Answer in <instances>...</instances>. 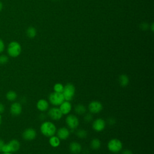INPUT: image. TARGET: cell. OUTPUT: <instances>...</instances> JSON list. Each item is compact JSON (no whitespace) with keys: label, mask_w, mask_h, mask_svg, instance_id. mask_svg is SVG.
<instances>
[{"label":"cell","mask_w":154,"mask_h":154,"mask_svg":"<svg viewBox=\"0 0 154 154\" xmlns=\"http://www.w3.org/2000/svg\"><path fill=\"white\" fill-rule=\"evenodd\" d=\"M56 127L55 125L51 122H45L40 126V131L43 135L46 137H51L56 132Z\"/></svg>","instance_id":"6da1fadb"},{"label":"cell","mask_w":154,"mask_h":154,"mask_svg":"<svg viewBox=\"0 0 154 154\" xmlns=\"http://www.w3.org/2000/svg\"><path fill=\"white\" fill-rule=\"evenodd\" d=\"M22 48L20 45L17 42H11L8 46L7 52L11 57H17L21 53Z\"/></svg>","instance_id":"7a4b0ae2"},{"label":"cell","mask_w":154,"mask_h":154,"mask_svg":"<svg viewBox=\"0 0 154 154\" xmlns=\"http://www.w3.org/2000/svg\"><path fill=\"white\" fill-rule=\"evenodd\" d=\"M75 93V87L71 84L68 83L65 86H64V89L62 92V94L64 96V100L70 101L73 99Z\"/></svg>","instance_id":"3957f363"},{"label":"cell","mask_w":154,"mask_h":154,"mask_svg":"<svg viewBox=\"0 0 154 154\" xmlns=\"http://www.w3.org/2000/svg\"><path fill=\"white\" fill-rule=\"evenodd\" d=\"M20 148V143L17 140H12L8 143L5 144L2 152L4 153H11L17 152Z\"/></svg>","instance_id":"277c9868"},{"label":"cell","mask_w":154,"mask_h":154,"mask_svg":"<svg viewBox=\"0 0 154 154\" xmlns=\"http://www.w3.org/2000/svg\"><path fill=\"white\" fill-rule=\"evenodd\" d=\"M123 144L120 140L114 138L109 141L108 143V150L113 153H117L120 151L122 149Z\"/></svg>","instance_id":"5b68a950"},{"label":"cell","mask_w":154,"mask_h":154,"mask_svg":"<svg viewBox=\"0 0 154 154\" xmlns=\"http://www.w3.org/2000/svg\"><path fill=\"white\" fill-rule=\"evenodd\" d=\"M49 100L51 103L54 105H60L64 101V98L61 93H51L49 96Z\"/></svg>","instance_id":"8992f818"},{"label":"cell","mask_w":154,"mask_h":154,"mask_svg":"<svg viewBox=\"0 0 154 154\" xmlns=\"http://www.w3.org/2000/svg\"><path fill=\"white\" fill-rule=\"evenodd\" d=\"M103 108L102 104L99 101H92L88 105V109L90 113L97 114L102 111Z\"/></svg>","instance_id":"52a82bcc"},{"label":"cell","mask_w":154,"mask_h":154,"mask_svg":"<svg viewBox=\"0 0 154 154\" xmlns=\"http://www.w3.org/2000/svg\"><path fill=\"white\" fill-rule=\"evenodd\" d=\"M66 122L70 129H75L79 125V120L75 115L70 114L66 119Z\"/></svg>","instance_id":"ba28073f"},{"label":"cell","mask_w":154,"mask_h":154,"mask_svg":"<svg viewBox=\"0 0 154 154\" xmlns=\"http://www.w3.org/2000/svg\"><path fill=\"white\" fill-rule=\"evenodd\" d=\"M48 116L51 119L54 120H58L62 117L63 114L59 108L54 107L51 108L49 110Z\"/></svg>","instance_id":"9c48e42d"},{"label":"cell","mask_w":154,"mask_h":154,"mask_svg":"<svg viewBox=\"0 0 154 154\" xmlns=\"http://www.w3.org/2000/svg\"><path fill=\"white\" fill-rule=\"evenodd\" d=\"M106 123L102 119H97L93 123V129L96 132L102 131L105 128Z\"/></svg>","instance_id":"30bf717a"},{"label":"cell","mask_w":154,"mask_h":154,"mask_svg":"<svg viewBox=\"0 0 154 154\" xmlns=\"http://www.w3.org/2000/svg\"><path fill=\"white\" fill-rule=\"evenodd\" d=\"M36 131L34 129L28 128L23 131L22 137L25 140H32L36 137Z\"/></svg>","instance_id":"8fae6325"},{"label":"cell","mask_w":154,"mask_h":154,"mask_svg":"<svg viewBox=\"0 0 154 154\" xmlns=\"http://www.w3.org/2000/svg\"><path fill=\"white\" fill-rule=\"evenodd\" d=\"M57 134L60 140H66L70 135V132L67 128L63 127L58 129Z\"/></svg>","instance_id":"7c38bea8"},{"label":"cell","mask_w":154,"mask_h":154,"mask_svg":"<svg viewBox=\"0 0 154 154\" xmlns=\"http://www.w3.org/2000/svg\"><path fill=\"white\" fill-rule=\"evenodd\" d=\"M22 112V105L19 102L12 103L10 107V112L13 116H19Z\"/></svg>","instance_id":"4fadbf2b"},{"label":"cell","mask_w":154,"mask_h":154,"mask_svg":"<svg viewBox=\"0 0 154 154\" xmlns=\"http://www.w3.org/2000/svg\"><path fill=\"white\" fill-rule=\"evenodd\" d=\"M60 106L59 109L63 114H67L72 109V105L69 101L64 100Z\"/></svg>","instance_id":"5bb4252c"},{"label":"cell","mask_w":154,"mask_h":154,"mask_svg":"<svg viewBox=\"0 0 154 154\" xmlns=\"http://www.w3.org/2000/svg\"><path fill=\"white\" fill-rule=\"evenodd\" d=\"M81 149H82L81 145L76 141L72 142L69 145V150L70 152L73 154H78L80 153L81 151Z\"/></svg>","instance_id":"9a60e30c"},{"label":"cell","mask_w":154,"mask_h":154,"mask_svg":"<svg viewBox=\"0 0 154 154\" xmlns=\"http://www.w3.org/2000/svg\"><path fill=\"white\" fill-rule=\"evenodd\" d=\"M49 103L47 100L45 99H40L37 103V108L41 111H46L48 109Z\"/></svg>","instance_id":"2e32d148"},{"label":"cell","mask_w":154,"mask_h":154,"mask_svg":"<svg viewBox=\"0 0 154 154\" xmlns=\"http://www.w3.org/2000/svg\"><path fill=\"white\" fill-rule=\"evenodd\" d=\"M119 81L120 85L122 87L127 86L129 82V79L128 76L125 74H122L119 76Z\"/></svg>","instance_id":"e0dca14e"},{"label":"cell","mask_w":154,"mask_h":154,"mask_svg":"<svg viewBox=\"0 0 154 154\" xmlns=\"http://www.w3.org/2000/svg\"><path fill=\"white\" fill-rule=\"evenodd\" d=\"M49 142L50 145L52 147H57L59 146V145L60 144V140L57 136L53 135V136L50 137Z\"/></svg>","instance_id":"ac0fdd59"},{"label":"cell","mask_w":154,"mask_h":154,"mask_svg":"<svg viewBox=\"0 0 154 154\" xmlns=\"http://www.w3.org/2000/svg\"><path fill=\"white\" fill-rule=\"evenodd\" d=\"M101 142L98 138H94L91 141L90 146L94 150H97L100 147Z\"/></svg>","instance_id":"d6986e66"},{"label":"cell","mask_w":154,"mask_h":154,"mask_svg":"<svg viewBox=\"0 0 154 154\" xmlns=\"http://www.w3.org/2000/svg\"><path fill=\"white\" fill-rule=\"evenodd\" d=\"M37 34V31L35 29V28L33 26H30L29 28H28V29H26V35L29 38H34Z\"/></svg>","instance_id":"ffe728a7"},{"label":"cell","mask_w":154,"mask_h":154,"mask_svg":"<svg viewBox=\"0 0 154 154\" xmlns=\"http://www.w3.org/2000/svg\"><path fill=\"white\" fill-rule=\"evenodd\" d=\"M75 112L79 115L83 114L84 113H85L86 112V108L84 105H82V104H78V105H76L75 108Z\"/></svg>","instance_id":"44dd1931"},{"label":"cell","mask_w":154,"mask_h":154,"mask_svg":"<svg viewBox=\"0 0 154 154\" xmlns=\"http://www.w3.org/2000/svg\"><path fill=\"white\" fill-rule=\"evenodd\" d=\"M6 97L8 100L13 101L17 97V94L14 91H10L6 94Z\"/></svg>","instance_id":"7402d4cb"},{"label":"cell","mask_w":154,"mask_h":154,"mask_svg":"<svg viewBox=\"0 0 154 154\" xmlns=\"http://www.w3.org/2000/svg\"><path fill=\"white\" fill-rule=\"evenodd\" d=\"M76 135L80 138H85L87 136V132L84 129H79L76 131Z\"/></svg>","instance_id":"603a6c76"},{"label":"cell","mask_w":154,"mask_h":154,"mask_svg":"<svg viewBox=\"0 0 154 154\" xmlns=\"http://www.w3.org/2000/svg\"><path fill=\"white\" fill-rule=\"evenodd\" d=\"M63 89H64V86L61 83H57L54 86V90L55 92L62 93Z\"/></svg>","instance_id":"cb8c5ba5"},{"label":"cell","mask_w":154,"mask_h":154,"mask_svg":"<svg viewBox=\"0 0 154 154\" xmlns=\"http://www.w3.org/2000/svg\"><path fill=\"white\" fill-rule=\"evenodd\" d=\"M8 61V57L5 55H0V64H4L7 63Z\"/></svg>","instance_id":"d4e9b609"},{"label":"cell","mask_w":154,"mask_h":154,"mask_svg":"<svg viewBox=\"0 0 154 154\" xmlns=\"http://www.w3.org/2000/svg\"><path fill=\"white\" fill-rule=\"evenodd\" d=\"M92 119H93V116L90 113H87L84 116V121L85 122H90L92 120Z\"/></svg>","instance_id":"484cf974"},{"label":"cell","mask_w":154,"mask_h":154,"mask_svg":"<svg viewBox=\"0 0 154 154\" xmlns=\"http://www.w3.org/2000/svg\"><path fill=\"white\" fill-rule=\"evenodd\" d=\"M4 48H5V45H4V42L2 41V40L0 38V53H1L4 51Z\"/></svg>","instance_id":"4316f807"},{"label":"cell","mask_w":154,"mask_h":154,"mask_svg":"<svg viewBox=\"0 0 154 154\" xmlns=\"http://www.w3.org/2000/svg\"><path fill=\"white\" fill-rule=\"evenodd\" d=\"M122 154H133V153L131 150L129 149H126L122 152Z\"/></svg>","instance_id":"83f0119b"},{"label":"cell","mask_w":154,"mask_h":154,"mask_svg":"<svg viewBox=\"0 0 154 154\" xmlns=\"http://www.w3.org/2000/svg\"><path fill=\"white\" fill-rule=\"evenodd\" d=\"M4 109H5V108H4V105L2 103H0V114L2 113L4 111Z\"/></svg>","instance_id":"f1b7e54d"},{"label":"cell","mask_w":154,"mask_h":154,"mask_svg":"<svg viewBox=\"0 0 154 154\" xmlns=\"http://www.w3.org/2000/svg\"><path fill=\"white\" fill-rule=\"evenodd\" d=\"M4 144H4V141L0 139V152H2V147Z\"/></svg>","instance_id":"f546056e"},{"label":"cell","mask_w":154,"mask_h":154,"mask_svg":"<svg viewBox=\"0 0 154 154\" xmlns=\"http://www.w3.org/2000/svg\"><path fill=\"white\" fill-rule=\"evenodd\" d=\"M2 7H3V5H2V3L0 1V11L2 10Z\"/></svg>","instance_id":"4dcf8cb0"},{"label":"cell","mask_w":154,"mask_h":154,"mask_svg":"<svg viewBox=\"0 0 154 154\" xmlns=\"http://www.w3.org/2000/svg\"><path fill=\"white\" fill-rule=\"evenodd\" d=\"M151 30H152V31H153V23L151 25Z\"/></svg>","instance_id":"1f68e13d"},{"label":"cell","mask_w":154,"mask_h":154,"mask_svg":"<svg viewBox=\"0 0 154 154\" xmlns=\"http://www.w3.org/2000/svg\"><path fill=\"white\" fill-rule=\"evenodd\" d=\"M1 122H2V117H1V114H0V125H1Z\"/></svg>","instance_id":"d6a6232c"},{"label":"cell","mask_w":154,"mask_h":154,"mask_svg":"<svg viewBox=\"0 0 154 154\" xmlns=\"http://www.w3.org/2000/svg\"><path fill=\"white\" fill-rule=\"evenodd\" d=\"M3 154H12L11 153H4Z\"/></svg>","instance_id":"836d02e7"}]
</instances>
